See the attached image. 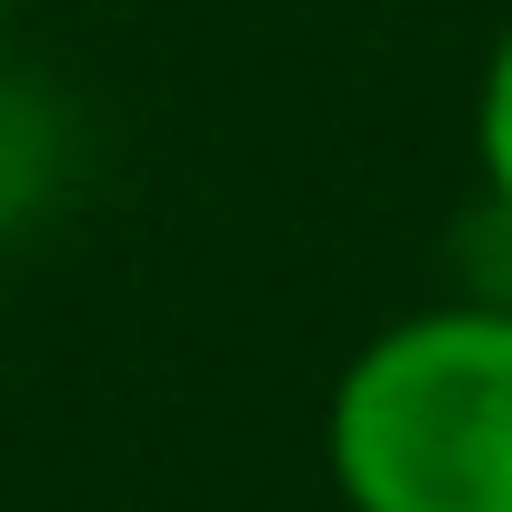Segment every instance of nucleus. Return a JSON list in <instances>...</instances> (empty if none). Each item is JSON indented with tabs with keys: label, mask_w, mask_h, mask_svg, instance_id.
<instances>
[{
	"label": "nucleus",
	"mask_w": 512,
	"mask_h": 512,
	"mask_svg": "<svg viewBox=\"0 0 512 512\" xmlns=\"http://www.w3.org/2000/svg\"><path fill=\"white\" fill-rule=\"evenodd\" d=\"M322 462L352 512H512V302L382 322L322 402Z\"/></svg>",
	"instance_id": "obj_1"
},
{
	"label": "nucleus",
	"mask_w": 512,
	"mask_h": 512,
	"mask_svg": "<svg viewBox=\"0 0 512 512\" xmlns=\"http://www.w3.org/2000/svg\"><path fill=\"white\" fill-rule=\"evenodd\" d=\"M472 161H482V191H492V211H512V21L492 31V51H482V81H472Z\"/></svg>",
	"instance_id": "obj_2"
},
{
	"label": "nucleus",
	"mask_w": 512,
	"mask_h": 512,
	"mask_svg": "<svg viewBox=\"0 0 512 512\" xmlns=\"http://www.w3.org/2000/svg\"><path fill=\"white\" fill-rule=\"evenodd\" d=\"M0 11H11V0H0Z\"/></svg>",
	"instance_id": "obj_3"
}]
</instances>
